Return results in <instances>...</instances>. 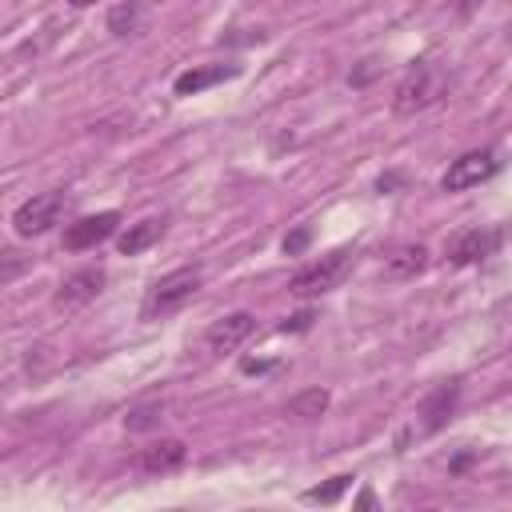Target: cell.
Returning a JSON list of instances; mask_svg holds the SVG:
<instances>
[{"label": "cell", "mask_w": 512, "mask_h": 512, "mask_svg": "<svg viewBox=\"0 0 512 512\" xmlns=\"http://www.w3.org/2000/svg\"><path fill=\"white\" fill-rule=\"evenodd\" d=\"M448 88V72L432 60H416L408 64V72L400 76L396 92H392V112L396 116H416L424 108H432Z\"/></svg>", "instance_id": "1"}, {"label": "cell", "mask_w": 512, "mask_h": 512, "mask_svg": "<svg viewBox=\"0 0 512 512\" xmlns=\"http://www.w3.org/2000/svg\"><path fill=\"white\" fill-rule=\"evenodd\" d=\"M348 272H352V252H348V248H336V252H328V256H320V260L296 268L292 280H288V292L300 296V300L324 296V292H332Z\"/></svg>", "instance_id": "2"}, {"label": "cell", "mask_w": 512, "mask_h": 512, "mask_svg": "<svg viewBox=\"0 0 512 512\" xmlns=\"http://www.w3.org/2000/svg\"><path fill=\"white\" fill-rule=\"evenodd\" d=\"M200 268H176V272H168V276H160L152 288H148V296H144V320H156V316H168V312H176V308H184L196 292H200Z\"/></svg>", "instance_id": "3"}, {"label": "cell", "mask_w": 512, "mask_h": 512, "mask_svg": "<svg viewBox=\"0 0 512 512\" xmlns=\"http://www.w3.org/2000/svg\"><path fill=\"white\" fill-rule=\"evenodd\" d=\"M456 400H460V384L456 380H444V384H436L424 400H420V408H416V420H412V428L408 432H400V448L416 436V440H424V436H432V432H440L448 420H452V412H456Z\"/></svg>", "instance_id": "4"}, {"label": "cell", "mask_w": 512, "mask_h": 512, "mask_svg": "<svg viewBox=\"0 0 512 512\" xmlns=\"http://www.w3.org/2000/svg\"><path fill=\"white\" fill-rule=\"evenodd\" d=\"M64 208H68V196L60 192V188H52V192H36V196H28L16 212H12V228H16V236H44L52 224H60V216H64Z\"/></svg>", "instance_id": "5"}, {"label": "cell", "mask_w": 512, "mask_h": 512, "mask_svg": "<svg viewBox=\"0 0 512 512\" xmlns=\"http://www.w3.org/2000/svg\"><path fill=\"white\" fill-rule=\"evenodd\" d=\"M496 172H500V156L492 148H472L448 164V172L440 176V188L444 192H468V188L492 180Z\"/></svg>", "instance_id": "6"}, {"label": "cell", "mask_w": 512, "mask_h": 512, "mask_svg": "<svg viewBox=\"0 0 512 512\" xmlns=\"http://www.w3.org/2000/svg\"><path fill=\"white\" fill-rule=\"evenodd\" d=\"M500 240H504L500 228H464V232H456V236L448 240L444 256H448L452 268H468V264L488 260V256L500 248Z\"/></svg>", "instance_id": "7"}, {"label": "cell", "mask_w": 512, "mask_h": 512, "mask_svg": "<svg viewBox=\"0 0 512 512\" xmlns=\"http://www.w3.org/2000/svg\"><path fill=\"white\" fill-rule=\"evenodd\" d=\"M100 288H104V268H76V272H68V276L56 284L52 304H56L60 312H76V308H84L88 300H96Z\"/></svg>", "instance_id": "8"}, {"label": "cell", "mask_w": 512, "mask_h": 512, "mask_svg": "<svg viewBox=\"0 0 512 512\" xmlns=\"http://www.w3.org/2000/svg\"><path fill=\"white\" fill-rule=\"evenodd\" d=\"M116 224H120V212H96V216H80V220H72L68 228H64V248L68 252H84V248H96V244H104L112 232H116Z\"/></svg>", "instance_id": "9"}, {"label": "cell", "mask_w": 512, "mask_h": 512, "mask_svg": "<svg viewBox=\"0 0 512 512\" xmlns=\"http://www.w3.org/2000/svg\"><path fill=\"white\" fill-rule=\"evenodd\" d=\"M184 460H188V444L176 440V436H164V440H152V444L140 448L136 468L148 472V476H168V472L184 468Z\"/></svg>", "instance_id": "10"}, {"label": "cell", "mask_w": 512, "mask_h": 512, "mask_svg": "<svg viewBox=\"0 0 512 512\" xmlns=\"http://www.w3.org/2000/svg\"><path fill=\"white\" fill-rule=\"evenodd\" d=\"M256 332V316L252 312H228V316H220L212 328H208V352H216V356H224V352H232V348H240L248 336Z\"/></svg>", "instance_id": "11"}, {"label": "cell", "mask_w": 512, "mask_h": 512, "mask_svg": "<svg viewBox=\"0 0 512 512\" xmlns=\"http://www.w3.org/2000/svg\"><path fill=\"white\" fill-rule=\"evenodd\" d=\"M232 76H240V64H200V68L180 72L172 88H176V96H196V92H204L220 80H232Z\"/></svg>", "instance_id": "12"}, {"label": "cell", "mask_w": 512, "mask_h": 512, "mask_svg": "<svg viewBox=\"0 0 512 512\" xmlns=\"http://www.w3.org/2000/svg\"><path fill=\"white\" fill-rule=\"evenodd\" d=\"M164 228H168V220H164V216H148V220H136V224H128V228L116 236V248H120V256H140L144 248H152V244L164 236Z\"/></svg>", "instance_id": "13"}, {"label": "cell", "mask_w": 512, "mask_h": 512, "mask_svg": "<svg viewBox=\"0 0 512 512\" xmlns=\"http://www.w3.org/2000/svg\"><path fill=\"white\" fill-rule=\"evenodd\" d=\"M144 20H148V0H128V4H116L108 12V32L112 36H140Z\"/></svg>", "instance_id": "14"}, {"label": "cell", "mask_w": 512, "mask_h": 512, "mask_svg": "<svg viewBox=\"0 0 512 512\" xmlns=\"http://www.w3.org/2000/svg\"><path fill=\"white\" fill-rule=\"evenodd\" d=\"M388 276H396V280H412V276H420L424 268H428V248L424 244H400L392 256H388Z\"/></svg>", "instance_id": "15"}, {"label": "cell", "mask_w": 512, "mask_h": 512, "mask_svg": "<svg viewBox=\"0 0 512 512\" xmlns=\"http://www.w3.org/2000/svg\"><path fill=\"white\" fill-rule=\"evenodd\" d=\"M328 388H304V392H296L292 400H288V416H296V420H316V416H324L328 412Z\"/></svg>", "instance_id": "16"}, {"label": "cell", "mask_w": 512, "mask_h": 512, "mask_svg": "<svg viewBox=\"0 0 512 512\" xmlns=\"http://www.w3.org/2000/svg\"><path fill=\"white\" fill-rule=\"evenodd\" d=\"M348 484H352V476H348V472H344V476H332L328 484L308 488V492H304V500H308V504H336V500H340V492H344Z\"/></svg>", "instance_id": "17"}, {"label": "cell", "mask_w": 512, "mask_h": 512, "mask_svg": "<svg viewBox=\"0 0 512 512\" xmlns=\"http://www.w3.org/2000/svg\"><path fill=\"white\" fill-rule=\"evenodd\" d=\"M156 424H160V408H156V404L132 408V412L124 416V428H128V432H144V428H156Z\"/></svg>", "instance_id": "18"}, {"label": "cell", "mask_w": 512, "mask_h": 512, "mask_svg": "<svg viewBox=\"0 0 512 512\" xmlns=\"http://www.w3.org/2000/svg\"><path fill=\"white\" fill-rule=\"evenodd\" d=\"M24 268H28V260H24L20 252H12V248H4V252H0V280L16 276V272H24Z\"/></svg>", "instance_id": "19"}, {"label": "cell", "mask_w": 512, "mask_h": 512, "mask_svg": "<svg viewBox=\"0 0 512 512\" xmlns=\"http://www.w3.org/2000/svg\"><path fill=\"white\" fill-rule=\"evenodd\" d=\"M308 240H312V232H308V228H296V232H288V236H284V244H280V248H284V256H300V252L308 248Z\"/></svg>", "instance_id": "20"}, {"label": "cell", "mask_w": 512, "mask_h": 512, "mask_svg": "<svg viewBox=\"0 0 512 512\" xmlns=\"http://www.w3.org/2000/svg\"><path fill=\"white\" fill-rule=\"evenodd\" d=\"M312 324V312H300V316H292L288 324H284V332H304Z\"/></svg>", "instance_id": "21"}, {"label": "cell", "mask_w": 512, "mask_h": 512, "mask_svg": "<svg viewBox=\"0 0 512 512\" xmlns=\"http://www.w3.org/2000/svg\"><path fill=\"white\" fill-rule=\"evenodd\" d=\"M480 4H484V0H456V12H460V16H472Z\"/></svg>", "instance_id": "22"}, {"label": "cell", "mask_w": 512, "mask_h": 512, "mask_svg": "<svg viewBox=\"0 0 512 512\" xmlns=\"http://www.w3.org/2000/svg\"><path fill=\"white\" fill-rule=\"evenodd\" d=\"M356 504H360V508H372V504H376V496H372V492H360V496H356Z\"/></svg>", "instance_id": "23"}, {"label": "cell", "mask_w": 512, "mask_h": 512, "mask_svg": "<svg viewBox=\"0 0 512 512\" xmlns=\"http://www.w3.org/2000/svg\"><path fill=\"white\" fill-rule=\"evenodd\" d=\"M68 4H72V8H92L96 0H68Z\"/></svg>", "instance_id": "24"}]
</instances>
